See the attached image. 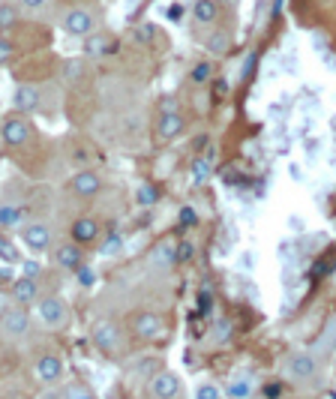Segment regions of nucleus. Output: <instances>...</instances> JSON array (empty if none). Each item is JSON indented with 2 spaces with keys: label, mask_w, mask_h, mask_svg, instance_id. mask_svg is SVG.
<instances>
[{
  "label": "nucleus",
  "mask_w": 336,
  "mask_h": 399,
  "mask_svg": "<svg viewBox=\"0 0 336 399\" xmlns=\"http://www.w3.org/2000/svg\"><path fill=\"white\" fill-rule=\"evenodd\" d=\"M33 318L40 321V328H42V330L57 333V330L69 328L72 309H69V303L64 301V297H57V294H42L40 301L33 303Z\"/></svg>",
  "instance_id": "obj_1"
},
{
  "label": "nucleus",
  "mask_w": 336,
  "mask_h": 399,
  "mask_svg": "<svg viewBox=\"0 0 336 399\" xmlns=\"http://www.w3.org/2000/svg\"><path fill=\"white\" fill-rule=\"evenodd\" d=\"M60 28H64L66 36L87 40L91 33H96V16H93V9H87V6H69L64 16H60Z\"/></svg>",
  "instance_id": "obj_2"
},
{
  "label": "nucleus",
  "mask_w": 336,
  "mask_h": 399,
  "mask_svg": "<svg viewBox=\"0 0 336 399\" xmlns=\"http://www.w3.org/2000/svg\"><path fill=\"white\" fill-rule=\"evenodd\" d=\"M30 324H33V316L28 313V306H9L4 309V318H0V336L6 342H18L30 333Z\"/></svg>",
  "instance_id": "obj_3"
},
{
  "label": "nucleus",
  "mask_w": 336,
  "mask_h": 399,
  "mask_svg": "<svg viewBox=\"0 0 336 399\" xmlns=\"http://www.w3.org/2000/svg\"><path fill=\"white\" fill-rule=\"evenodd\" d=\"M318 372H321V364H318V357L313 352H294L285 357V376H289L291 381H313L318 378Z\"/></svg>",
  "instance_id": "obj_4"
},
{
  "label": "nucleus",
  "mask_w": 336,
  "mask_h": 399,
  "mask_svg": "<svg viewBox=\"0 0 336 399\" xmlns=\"http://www.w3.org/2000/svg\"><path fill=\"white\" fill-rule=\"evenodd\" d=\"M91 336H93V345H96L103 354H117V352H123V330L117 328L115 321H108V318L96 321L93 328H91Z\"/></svg>",
  "instance_id": "obj_5"
},
{
  "label": "nucleus",
  "mask_w": 336,
  "mask_h": 399,
  "mask_svg": "<svg viewBox=\"0 0 336 399\" xmlns=\"http://www.w3.org/2000/svg\"><path fill=\"white\" fill-rule=\"evenodd\" d=\"M180 393H183V384L168 369H156L147 378V396L151 399H180Z\"/></svg>",
  "instance_id": "obj_6"
},
{
  "label": "nucleus",
  "mask_w": 336,
  "mask_h": 399,
  "mask_svg": "<svg viewBox=\"0 0 336 399\" xmlns=\"http://www.w3.org/2000/svg\"><path fill=\"white\" fill-rule=\"evenodd\" d=\"M163 328H166V321L156 309H139V313H132V318H129V330L135 340H153V336L163 333Z\"/></svg>",
  "instance_id": "obj_7"
},
{
  "label": "nucleus",
  "mask_w": 336,
  "mask_h": 399,
  "mask_svg": "<svg viewBox=\"0 0 336 399\" xmlns=\"http://www.w3.org/2000/svg\"><path fill=\"white\" fill-rule=\"evenodd\" d=\"M69 192L76 198H96L99 192H103V174L93 171V168H81L69 178Z\"/></svg>",
  "instance_id": "obj_8"
},
{
  "label": "nucleus",
  "mask_w": 336,
  "mask_h": 399,
  "mask_svg": "<svg viewBox=\"0 0 336 399\" xmlns=\"http://www.w3.org/2000/svg\"><path fill=\"white\" fill-rule=\"evenodd\" d=\"M0 135H4V141L9 147H24L30 139H33V123L28 120V115H12L4 120V129H0Z\"/></svg>",
  "instance_id": "obj_9"
},
{
  "label": "nucleus",
  "mask_w": 336,
  "mask_h": 399,
  "mask_svg": "<svg viewBox=\"0 0 336 399\" xmlns=\"http://www.w3.org/2000/svg\"><path fill=\"white\" fill-rule=\"evenodd\" d=\"M186 129V120L178 108H174V103H163V111H159V120H156V132L163 141H174L178 135H183Z\"/></svg>",
  "instance_id": "obj_10"
},
{
  "label": "nucleus",
  "mask_w": 336,
  "mask_h": 399,
  "mask_svg": "<svg viewBox=\"0 0 336 399\" xmlns=\"http://www.w3.org/2000/svg\"><path fill=\"white\" fill-rule=\"evenodd\" d=\"M147 267L153 273H168L178 267V241H159L147 255Z\"/></svg>",
  "instance_id": "obj_11"
},
{
  "label": "nucleus",
  "mask_w": 336,
  "mask_h": 399,
  "mask_svg": "<svg viewBox=\"0 0 336 399\" xmlns=\"http://www.w3.org/2000/svg\"><path fill=\"white\" fill-rule=\"evenodd\" d=\"M21 241L30 253H45V249L54 243V231H52V226H45V222H28V226L21 229Z\"/></svg>",
  "instance_id": "obj_12"
},
{
  "label": "nucleus",
  "mask_w": 336,
  "mask_h": 399,
  "mask_svg": "<svg viewBox=\"0 0 336 399\" xmlns=\"http://www.w3.org/2000/svg\"><path fill=\"white\" fill-rule=\"evenodd\" d=\"M33 372L42 384H54V381L64 378V357L54 354V352H42L40 357H36Z\"/></svg>",
  "instance_id": "obj_13"
},
{
  "label": "nucleus",
  "mask_w": 336,
  "mask_h": 399,
  "mask_svg": "<svg viewBox=\"0 0 336 399\" xmlns=\"http://www.w3.org/2000/svg\"><path fill=\"white\" fill-rule=\"evenodd\" d=\"M258 378L253 376V372H234V376L228 378V384L222 388V393H226V399H253L258 393Z\"/></svg>",
  "instance_id": "obj_14"
},
{
  "label": "nucleus",
  "mask_w": 336,
  "mask_h": 399,
  "mask_svg": "<svg viewBox=\"0 0 336 399\" xmlns=\"http://www.w3.org/2000/svg\"><path fill=\"white\" fill-rule=\"evenodd\" d=\"M54 261L57 267H64L69 273H76L84 267V246L76 241H66V243H57L54 246Z\"/></svg>",
  "instance_id": "obj_15"
},
{
  "label": "nucleus",
  "mask_w": 336,
  "mask_h": 399,
  "mask_svg": "<svg viewBox=\"0 0 336 399\" xmlns=\"http://www.w3.org/2000/svg\"><path fill=\"white\" fill-rule=\"evenodd\" d=\"M40 297H42V289L33 277H21V279H16V285H12V303L16 306H30V303L40 301Z\"/></svg>",
  "instance_id": "obj_16"
},
{
  "label": "nucleus",
  "mask_w": 336,
  "mask_h": 399,
  "mask_svg": "<svg viewBox=\"0 0 336 399\" xmlns=\"http://www.w3.org/2000/svg\"><path fill=\"white\" fill-rule=\"evenodd\" d=\"M72 241L81 243V246H91L99 241V234H103V229H99V219L96 216H79L76 222H72Z\"/></svg>",
  "instance_id": "obj_17"
},
{
  "label": "nucleus",
  "mask_w": 336,
  "mask_h": 399,
  "mask_svg": "<svg viewBox=\"0 0 336 399\" xmlns=\"http://www.w3.org/2000/svg\"><path fill=\"white\" fill-rule=\"evenodd\" d=\"M40 91L36 87H30V84H18L16 87V93H12V108L18 111V115H33V111H40Z\"/></svg>",
  "instance_id": "obj_18"
},
{
  "label": "nucleus",
  "mask_w": 336,
  "mask_h": 399,
  "mask_svg": "<svg viewBox=\"0 0 336 399\" xmlns=\"http://www.w3.org/2000/svg\"><path fill=\"white\" fill-rule=\"evenodd\" d=\"M219 0H192V21L198 28H210L219 21Z\"/></svg>",
  "instance_id": "obj_19"
},
{
  "label": "nucleus",
  "mask_w": 336,
  "mask_h": 399,
  "mask_svg": "<svg viewBox=\"0 0 336 399\" xmlns=\"http://www.w3.org/2000/svg\"><path fill=\"white\" fill-rule=\"evenodd\" d=\"M210 178H214V159L210 156H195L190 162V183L198 190V186H204Z\"/></svg>",
  "instance_id": "obj_20"
},
{
  "label": "nucleus",
  "mask_w": 336,
  "mask_h": 399,
  "mask_svg": "<svg viewBox=\"0 0 336 399\" xmlns=\"http://www.w3.org/2000/svg\"><path fill=\"white\" fill-rule=\"evenodd\" d=\"M204 48H207L210 54L222 57L226 52H231V33L226 28H214V30H210V36L204 40Z\"/></svg>",
  "instance_id": "obj_21"
},
{
  "label": "nucleus",
  "mask_w": 336,
  "mask_h": 399,
  "mask_svg": "<svg viewBox=\"0 0 336 399\" xmlns=\"http://www.w3.org/2000/svg\"><path fill=\"white\" fill-rule=\"evenodd\" d=\"M24 207L18 204H0V229H24Z\"/></svg>",
  "instance_id": "obj_22"
},
{
  "label": "nucleus",
  "mask_w": 336,
  "mask_h": 399,
  "mask_svg": "<svg viewBox=\"0 0 336 399\" xmlns=\"http://www.w3.org/2000/svg\"><path fill=\"white\" fill-rule=\"evenodd\" d=\"M18 24V6L16 4H0V36H6Z\"/></svg>",
  "instance_id": "obj_23"
},
{
  "label": "nucleus",
  "mask_w": 336,
  "mask_h": 399,
  "mask_svg": "<svg viewBox=\"0 0 336 399\" xmlns=\"http://www.w3.org/2000/svg\"><path fill=\"white\" fill-rule=\"evenodd\" d=\"M159 202V190L153 183H139V190H135V204L139 207H153Z\"/></svg>",
  "instance_id": "obj_24"
},
{
  "label": "nucleus",
  "mask_w": 336,
  "mask_h": 399,
  "mask_svg": "<svg viewBox=\"0 0 336 399\" xmlns=\"http://www.w3.org/2000/svg\"><path fill=\"white\" fill-rule=\"evenodd\" d=\"M210 79H214V64H210V60H198V64L192 66V72H190V81L195 87H204Z\"/></svg>",
  "instance_id": "obj_25"
},
{
  "label": "nucleus",
  "mask_w": 336,
  "mask_h": 399,
  "mask_svg": "<svg viewBox=\"0 0 336 399\" xmlns=\"http://www.w3.org/2000/svg\"><path fill=\"white\" fill-rule=\"evenodd\" d=\"M105 48H108V40H105V36H87V40H84V54L87 57H99V54H105Z\"/></svg>",
  "instance_id": "obj_26"
},
{
  "label": "nucleus",
  "mask_w": 336,
  "mask_h": 399,
  "mask_svg": "<svg viewBox=\"0 0 336 399\" xmlns=\"http://www.w3.org/2000/svg\"><path fill=\"white\" fill-rule=\"evenodd\" d=\"M64 399H93V393H91V388H84L81 381H72L64 388Z\"/></svg>",
  "instance_id": "obj_27"
},
{
  "label": "nucleus",
  "mask_w": 336,
  "mask_h": 399,
  "mask_svg": "<svg viewBox=\"0 0 336 399\" xmlns=\"http://www.w3.org/2000/svg\"><path fill=\"white\" fill-rule=\"evenodd\" d=\"M120 249H123V238H120L117 231H111L108 238H105V243L99 246V253H103V255H117Z\"/></svg>",
  "instance_id": "obj_28"
},
{
  "label": "nucleus",
  "mask_w": 336,
  "mask_h": 399,
  "mask_svg": "<svg viewBox=\"0 0 336 399\" xmlns=\"http://www.w3.org/2000/svg\"><path fill=\"white\" fill-rule=\"evenodd\" d=\"M195 399H226V393H222V388H216V384H198Z\"/></svg>",
  "instance_id": "obj_29"
},
{
  "label": "nucleus",
  "mask_w": 336,
  "mask_h": 399,
  "mask_svg": "<svg viewBox=\"0 0 336 399\" xmlns=\"http://www.w3.org/2000/svg\"><path fill=\"white\" fill-rule=\"evenodd\" d=\"M195 258V243L192 241H178V265H186V261Z\"/></svg>",
  "instance_id": "obj_30"
},
{
  "label": "nucleus",
  "mask_w": 336,
  "mask_h": 399,
  "mask_svg": "<svg viewBox=\"0 0 336 399\" xmlns=\"http://www.w3.org/2000/svg\"><path fill=\"white\" fill-rule=\"evenodd\" d=\"M0 258L9 261V265H16V261H18V249L12 246V243L4 238V234H0Z\"/></svg>",
  "instance_id": "obj_31"
},
{
  "label": "nucleus",
  "mask_w": 336,
  "mask_h": 399,
  "mask_svg": "<svg viewBox=\"0 0 336 399\" xmlns=\"http://www.w3.org/2000/svg\"><path fill=\"white\" fill-rule=\"evenodd\" d=\"M153 36H156V24H141V28L132 33V40L141 45V42H153Z\"/></svg>",
  "instance_id": "obj_32"
},
{
  "label": "nucleus",
  "mask_w": 336,
  "mask_h": 399,
  "mask_svg": "<svg viewBox=\"0 0 336 399\" xmlns=\"http://www.w3.org/2000/svg\"><path fill=\"white\" fill-rule=\"evenodd\" d=\"M79 76H81V60H66V64H64V79L76 81Z\"/></svg>",
  "instance_id": "obj_33"
},
{
  "label": "nucleus",
  "mask_w": 336,
  "mask_h": 399,
  "mask_svg": "<svg viewBox=\"0 0 336 399\" xmlns=\"http://www.w3.org/2000/svg\"><path fill=\"white\" fill-rule=\"evenodd\" d=\"M178 219H180V229H190V226H195V222H198V214L192 207H180Z\"/></svg>",
  "instance_id": "obj_34"
},
{
  "label": "nucleus",
  "mask_w": 336,
  "mask_h": 399,
  "mask_svg": "<svg viewBox=\"0 0 336 399\" xmlns=\"http://www.w3.org/2000/svg\"><path fill=\"white\" fill-rule=\"evenodd\" d=\"M214 336H216V342H228V336H231V324L219 318V321L214 324Z\"/></svg>",
  "instance_id": "obj_35"
},
{
  "label": "nucleus",
  "mask_w": 336,
  "mask_h": 399,
  "mask_svg": "<svg viewBox=\"0 0 336 399\" xmlns=\"http://www.w3.org/2000/svg\"><path fill=\"white\" fill-rule=\"evenodd\" d=\"M18 6L24 12H42L48 6V0H18Z\"/></svg>",
  "instance_id": "obj_36"
},
{
  "label": "nucleus",
  "mask_w": 336,
  "mask_h": 399,
  "mask_svg": "<svg viewBox=\"0 0 336 399\" xmlns=\"http://www.w3.org/2000/svg\"><path fill=\"white\" fill-rule=\"evenodd\" d=\"M265 396H267V399H279V396H282V384H279V381L265 384Z\"/></svg>",
  "instance_id": "obj_37"
},
{
  "label": "nucleus",
  "mask_w": 336,
  "mask_h": 399,
  "mask_svg": "<svg viewBox=\"0 0 336 399\" xmlns=\"http://www.w3.org/2000/svg\"><path fill=\"white\" fill-rule=\"evenodd\" d=\"M241 267H243L246 273H250V270L255 267V253H253V249H246V253L241 255Z\"/></svg>",
  "instance_id": "obj_38"
},
{
  "label": "nucleus",
  "mask_w": 336,
  "mask_h": 399,
  "mask_svg": "<svg viewBox=\"0 0 336 399\" xmlns=\"http://www.w3.org/2000/svg\"><path fill=\"white\" fill-rule=\"evenodd\" d=\"M36 273H40V265H36V261H24V277L36 279Z\"/></svg>",
  "instance_id": "obj_39"
},
{
  "label": "nucleus",
  "mask_w": 336,
  "mask_h": 399,
  "mask_svg": "<svg viewBox=\"0 0 336 399\" xmlns=\"http://www.w3.org/2000/svg\"><path fill=\"white\" fill-rule=\"evenodd\" d=\"M289 171H291V178H294L297 183H301V180H303V168H301V166H297V162H291V166H289Z\"/></svg>",
  "instance_id": "obj_40"
},
{
  "label": "nucleus",
  "mask_w": 336,
  "mask_h": 399,
  "mask_svg": "<svg viewBox=\"0 0 336 399\" xmlns=\"http://www.w3.org/2000/svg\"><path fill=\"white\" fill-rule=\"evenodd\" d=\"M76 273L81 277V282H84V285H91V282H93V273L87 270V267H81V270H76Z\"/></svg>",
  "instance_id": "obj_41"
},
{
  "label": "nucleus",
  "mask_w": 336,
  "mask_h": 399,
  "mask_svg": "<svg viewBox=\"0 0 336 399\" xmlns=\"http://www.w3.org/2000/svg\"><path fill=\"white\" fill-rule=\"evenodd\" d=\"M9 52H12L9 42H6V40H0V60H6V57H9Z\"/></svg>",
  "instance_id": "obj_42"
},
{
  "label": "nucleus",
  "mask_w": 336,
  "mask_h": 399,
  "mask_svg": "<svg viewBox=\"0 0 336 399\" xmlns=\"http://www.w3.org/2000/svg\"><path fill=\"white\" fill-rule=\"evenodd\" d=\"M250 69H253V52L246 54V60H243V76H250Z\"/></svg>",
  "instance_id": "obj_43"
},
{
  "label": "nucleus",
  "mask_w": 336,
  "mask_h": 399,
  "mask_svg": "<svg viewBox=\"0 0 336 399\" xmlns=\"http://www.w3.org/2000/svg\"><path fill=\"white\" fill-rule=\"evenodd\" d=\"M306 154L315 156V154H318V141H309V144H306Z\"/></svg>",
  "instance_id": "obj_44"
},
{
  "label": "nucleus",
  "mask_w": 336,
  "mask_h": 399,
  "mask_svg": "<svg viewBox=\"0 0 336 399\" xmlns=\"http://www.w3.org/2000/svg\"><path fill=\"white\" fill-rule=\"evenodd\" d=\"M219 4H226V6H234V4H238V0H219Z\"/></svg>",
  "instance_id": "obj_45"
},
{
  "label": "nucleus",
  "mask_w": 336,
  "mask_h": 399,
  "mask_svg": "<svg viewBox=\"0 0 336 399\" xmlns=\"http://www.w3.org/2000/svg\"><path fill=\"white\" fill-rule=\"evenodd\" d=\"M333 132H336V117H333Z\"/></svg>",
  "instance_id": "obj_46"
},
{
  "label": "nucleus",
  "mask_w": 336,
  "mask_h": 399,
  "mask_svg": "<svg viewBox=\"0 0 336 399\" xmlns=\"http://www.w3.org/2000/svg\"><path fill=\"white\" fill-rule=\"evenodd\" d=\"M0 306H4V301H0Z\"/></svg>",
  "instance_id": "obj_47"
}]
</instances>
